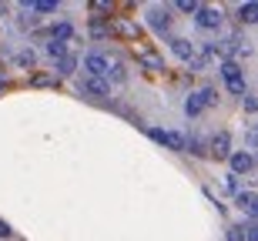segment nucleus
Returning <instances> with one entry per match:
<instances>
[{
	"label": "nucleus",
	"mask_w": 258,
	"mask_h": 241,
	"mask_svg": "<svg viewBox=\"0 0 258 241\" xmlns=\"http://www.w3.org/2000/svg\"><path fill=\"white\" fill-rule=\"evenodd\" d=\"M148 137L151 141H158V144H164V147H171V151H184V134H178V131H158V127H151L148 131Z\"/></svg>",
	"instance_id": "obj_1"
},
{
	"label": "nucleus",
	"mask_w": 258,
	"mask_h": 241,
	"mask_svg": "<svg viewBox=\"0 0 258 241\" xmlns=\"http://www.w3.org/2000/svg\"><path fill=\"white\" fill-rule=\"evenodd\" d=\"M231 174L238 178V174H248L251 168H255V157H251V151H231Z\"/></svg>",
	"instance_id": "obj_2"
},
{
	"label": "nucleus",
	"mask_w": 258,
	"mask_h": 241,
	"mask_svg": "<svg viewBox=\"0 0 258 241\" xmlns=\"http://www.w3.org/2000/svg\"><path fill=\"white\" fill-rule=\"evenodd\" d=\"M107 64H111V60H107L104 54H87V57H84V70L91 74V77H104Z\"/></svg>",
	"instance_id": "obj_3"
},
{
	"label": "nucleus",
	"mask_w": 258,
	"mask_h": 241,
	"mask_svg": "<svg viewBox=\"0 0 258 241\" xmlns=\"http://www.w3.org/2000/svg\"><path fill=\"white\" fill-rule=\"evenodd\" d=\"M148 24H151L154 30H168L171 27V10L168 7H151L148 10Z\"/></svg>",
	"instance_id": "obj_4"
},
{
	"label": "nucleus",
	"mask_w": 258,
	"mask_h": 241,
	"mask_svg": "<svg viewBox=\"0 0 258 241\" xmlns=\"http://www.w3.org/2000/svg\"><path fill=\"white\" fill-rule=\"evenodd\" d=\"M221 24V10L218 7H198V27L215 30Z\"/></svg>",
	"instance_id": "obj_5"
},
{
	"label": "nucleus",
	"mask_w": 258,
	"mask_h": 241,
	"mask_svg": "<svg viewBox=\"0 0 258 241\" xmlns=\"http://www.w3.org/2000/svg\"><path fill=\"white\" fill-rule=\"evenodd\" d=\"M81 91L91 94V97H107V94H111V84H107L104 77H87L84 84H81Z\"/></svg>",
	"instance_id": "obj_6"
},
{
	"label": "nucleus",
	"mask_w": 258,
	"mask_h": 241,
	"mask_svg": "<svg viewBox=\"0 0 258 241\" xmlns=\"http://www.w3.org/2000/svg\"><path fill=\"white\" fill-rule=\"evenodd\" d=\"M211 154H215V157H228L231 154V137H228V131H218V134L211 137Z\"/></svg>",
	"instance_id": "obj_7"
},
{
	"label": "nucleus",
	"mask_w": 258,
	"mask_h": 241,
	"mask_svg": "<svg viewBox=\"0 0 258 241\" xmlns=\"http://www.w3.org/2000/svg\"><path fill=\"white\" fill-rule=\"evenodd\" d=\"M171 50H174L181 60H191V57H195V47H191L184 37H174V40H171Z\"/></svg>",
	"instance_id": "obj_8"
},
{
	"label": "nucleus",
	"mask_w": 258,
	"mask_h": 241,
	"mask_svg": "<svg viewBox=\"0 0 258 241\" xmlns=\"http://www.w3.org/2000/svg\"><path fill=\"white\" fill-rule=\"evenodd\" d=\"M255 14H258V4H255V0H248V4H241V7H238V17L241 20H245V24H255Z\"/></svg>",
	"instance_id": "obj_9"
},
{
	"label": "nucleus",
	"mask_w": 258,
	"mask_h": 241,
	"mask_svg": "<svg viewBox=\"0 0 258 241\" xmlns=\"http://www.w3.org/2000/svg\"><path fill=\"white\" fill-rule=\"evenodd\" d=\"M74 70H77V57H74V54H64L60 64H57V74H60V77H67V74H74Z\"/></svg>",
	"instance_id": "obj_10"
},
{
	"label": "nucleus",
	"mask_w": 258,
	"mask_h": 241,
	"mask_svg": "<svg viewBox=\"0 0 258 241\" xmlns=\"http://www.w3.org/2000/svg\"><path fill=\"white\" fill-rule=\"evenodd\" d=\"M198 101H201V107H215L218 104V91H215V87H201Z\"/></svg>",
	"instance_id": "obj_11"
},
{
	"label": "nucleus",
	"mask_w": 258,
	"mask_h": 241,
	"mask_svg": "<svg viewBox=\"0 0 258 241\" xmlns=\"http://www.w3.org/2000/svg\"><path fill=\"white\" fill-rule=\"evenodd\" d=\"M221 77L225 81H235V77H241V67H238V60H225V64H221Z\"/></svg>",
	"instance_id": "obj_12"
},
{
	"label": "nucleus",
	"mask_w": 258,
	"mask_h": 241,
	"mask_svg": "<svg viewBox=\"0 0 258 241\" xmlns=\"http://www.w3.org/2000/svg\"><path fill=\"white\" fill-rule=\"evenodd\" d=\"M24 10H37V14H54L57 4L54 0H37V4H24Z\"/></svg>",
	"instance_id": "obj_13"
},
{
	"label": "nucleus",
	"mask_w": 258,
	"mask_h": 241,
	"mask_svg": "<svg viewBox=\"0 0 258 241\" xmlns=\"http://www.w3.org/2000/svg\"><path fill=\"white\" fill-rule=\"evenodd\" d=\"M141 64L148 70H164V60L158 57V54H141Z\"/></svg>",
	"instance_id": "obj_14"
},
{
	"label": "nucleus",
	"mask_w": 258,
	"mask_h": 241,
	"mask_svg": "<svg viewBox=\"0 0 258 241\" xmlns=\"http://www.w3.org/2000/svg\"><path fill=\"white\" fill-rule=\"evenodd\" d=\"M47 54H50L54 60H60V57L67 54V44H60V40H50V44H47Z\"/></svg>",
	"instance_id": "obj_15"
},
{
	"label": "nucleus",
	"mask_w": 258,
	"mask_h": 241,
	"mask_svg": "<svg viewBox=\"0 0 258 241\" xmlns=\"http://www.w3.org/2000/svg\"><path fill=\"white\" fill-rule=\"evenodd\" d=\"M228 91H231L235 97H245V94H248V87H245V77H235V81H228Z\"/></svg>",
	"instance_id": "obj_16"
},
{
	"label": "nucleus",
	"mask_w": 258,
	"mask_h": 241,
	"mask_svg": "<svg viewBox=\"0 0 258 241\" xmlns=\"http://www.w3.org/2000/svg\"><path fill=\"white\" fill-rule=\"evenodd\" d=\"M238 204H241L248 214H255V194H251V191H241V194H238Z\"/></svg>",
	"instance_id": "obj_17"
},
{
	"label": "nucleus",
	"mask_w": 258,
	"mask_h": 241,
	"mask_svg": "<svg viewBox=\"0 0 258 241\" xmlns=\"http://www.w3.org/2000/svg\"><path fill=\"white\" fill-rule=\"evenodd\" d=\"M107 34H111V27H107V24H101V20H94V24H91V37H97V40H104Z\"/></svg>",
	"instance_id": "obj_18"
},
{
	"label": "nucleus",
	"mask_w": 258,
	"mask_h": 241,
	"mask_svg": "<svg viewBox=\"0 0 258 241\" xmlns=\"http://www.w3.org/2000/svg\"><path fill=\"white\" fill-rule=\"evenodd\" d=\"M50 34H54V40H60V44H64V40L71 37V27H67V24H54V30H50Z\"/></svg>",
	"instance_id": "obj_19"
},
{
	"label": "nucleus",
	"mask_w": 258,
	"mask_h": 241,
	"mask_svg": "<svg viewBox=\"0 0 258 241\" xmlns=\"http://www.w3.org/2000/svg\"><path fill=\"white\" fill-rule=\"evenodd\" d=\"M184 111H188V114H201V101H198V94H191V97H188V101H184Z\"/></svg>",
	"instance_id": "obj_20"
},
{
	"label": "nucleus",
	"mask_w": 258,
	"mask_h": 241,
	"mask_svg": "<svg viewBox=\"0 0 258 241\" xmlns=\"http://www.w3.org/2000/svg\"><path fill=\"white\" fill-rule=\"evenodd\" d=\"M107 74L121 84V81H124V64H117V60H114V64H107Z\"/></svg>",
	"instance_id": "obj_21"
},
{
	"label": "nucleus",
	"mask_w": 258,
	"mask_h": 241,
	"mask_svg": "<svg viewBox=\"0 0 258 241\" xmlns=\"http://www.w3.org/2000/svg\"><path fill=\"white\" fill-rule=\"evenodd\" d=\"M198 0H178V10H181V14H198Z\"/></svg>",
	"instance_id": "obj_22"
},
{
	"label": "nucleus",
	"mask_w": 258,
	"mask_h": 241,
	"mask_svg": "<svg viewBox=\"0 0 258 241\" xmlns=\"http://www.w3.org/2000/svg\"><path fill=\"white\" fill-rule=\"evenodd\" d=\"M34 60H37V57H34V50H20L17 64H20V67H34Z\"/></svg>",
	"instance_id": "obj_23"
},
{
	"label": "nucleus",
	"mask_w": 258,
	"mask_h": 241,
	"mask_svg": "<svg viewBox=\"0 0 258 241\" xmlns=\"http://www.w3.org/2000/svg\"><path fill=\"white\" fill-rule=\"evenodd\" d=\"M184 151H191V154H205V141H198V137H195L191 144H184Z\"/></svg>",
	"instance_id": "obj_24"
},
{
	"label": "nucleus",
	"mask_w": 258,
	"mask_h": 241,
	"mask_svg": "<svg viewBox=\"0 0 258 241\" xmlns=\"http://www.w3.org/2000/svg\"><path fill=\"white\" fill-rule=\"evenodd\" d=\"M241 101H245V111H248V114H255V97H251V94H245V97H241Z\"/></svg>",
	"instance_id": "obj_25"
},
{
	"label": "nucleus",
	"mask_w": 258,
	"mask_h": 241,
	"mask_svg": "<svg viewBox=\"0 0 258 241\" xmlns=\"http://www.w3.org/2000/svg\"><path fill=\"white\" fill-rule=\"evenodd\" d=\"M117 30H121L124 37H134V34H138V30H134V24H117Z\"/></svg>",
	"instance_id": "obj_26"
},
{
	"label": "nucleus",
	"mask_w": 258,
	"mask_h": 241,
	"mask_svg": "<svg viewBox=\"0 0 258 241\" xmlns=\"http://www.w3.org/2000/svg\"><path fill=\"white\" fill-rule=\"evenodd\" d=\"M228 241H245V234H241V228H231V234H228Z\"/></svg>",
	"instance_id": "obj_27"
},
{
	"label": "nucleus",
	"mask_w": 258,
	"mask_h": 241,
	"mask_svg": "<svg viewBox=\"0 0 258 241\" xmlns=\"http://www.w3.org/2000/svg\"><path fill=\"white\" fill-rule=\"evenodd\" d=\"M10 234H14V231H10V224H7V221H0V238H10Z\"/></svg>",
	"instance_id": "obj_28"
}]
</instances>
